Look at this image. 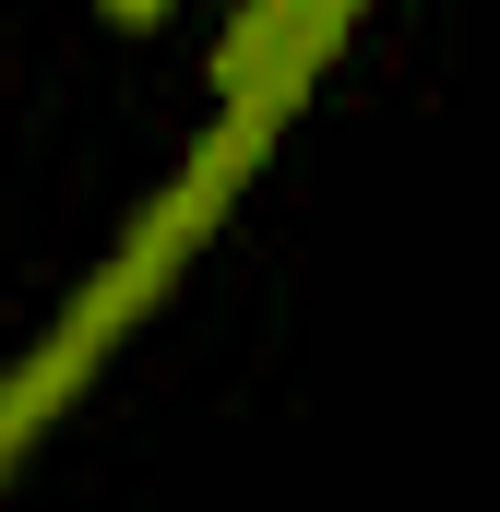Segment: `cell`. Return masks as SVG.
<instances>
[{"label":"cell","instance_id":"1","mask_svg":"<svg viewBox=\"0 0 500 512\" xmlns=\"http://www.w3.org/2000/svg\"><path fill=\"white\" fill-rule=\"evenodd\" d=\"M298 12H310V0H262V12H250V24H239V48H227V60H215V84H227V96H239L250 72H262V48H274V36H286V24H298Z\"/></svg>","mask_w":500,"mask_h":512},{"label":"cell","instance_id":"2","mask_svg":"<svg viewBox=\"0 0 500 512\" xmlns=\"http://www.w3.org/2000/svg\"><path fill=\"white\" fill-rule=\"evenodd\" d=\"M108 24H167V0H96Z\"/></svg>","mask_w":500,"mask_h":512}]
</instances>
